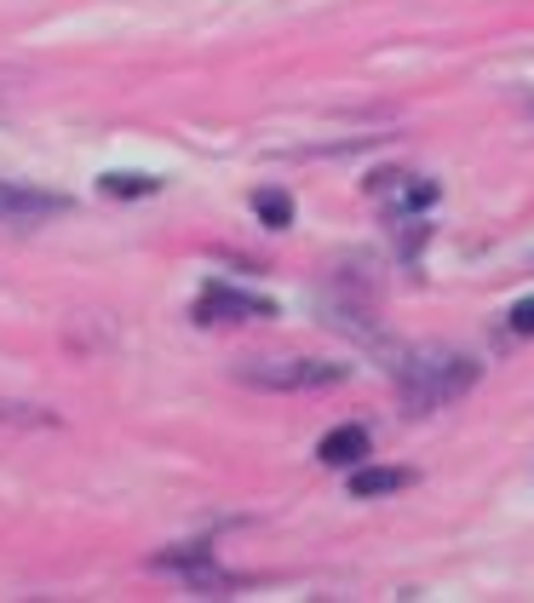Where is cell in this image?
<instances>
[{
  "label": "cell",
  "instance_id": "cell-1",
  "mask_svg": "<svg viewBox=\"0 0 534 603\" xmlns=\"http://www.w3.org/2000/svg\"><path fill=\"white\" fill-rule=\"evenodd\" d=\"M397 391L408 397V409H443V402H455L471 391V379H477V362L460 356V351H437V346H420L397 362Z\"/></svg>",
  "mask_w": 534,
  "mask_h": 603
},
{
  "label": "cell",
  "instance_id": "cell-2",
  "mask_svg": "<svg viewBox=\"0 0 534 603\" xmlns=\"http://www.w3.org/2000/svg\"><path fill=\"white\" fill-rule=\"evenodd\" d=\"M241 379H248V386H264V391H311V386H334V379H345V368L339 362L271 356V362H248Z\"/></svg>",
  "mask_w": 534,
  "mask_h": 603
},
{
  "label": "cell",
  "instance_id": "cell-3",
  "mask_svg": "<svg viewBox=\"0 0 534 603\" xmlns=\"http://www.w3.org/2000/svg\"><path fill=\"white\" fill-rule=\"evenodd\" d=\"M271 311H276L271 299L236 293V288H224V281H213V288L196 299V322H253V316H271Z\"/></svg>",
  "mask_w": 534,
  "mask_h": 603
},
{
  "label": "cell",
  "instance_id": "cell-4",
  "mask_svg": "<svg viewBox=\"0 0 534 603\" xmlns=\"http://www.w3.org/2000/svg\"><path fill=\"white\" fill-rule=\"evenodd\" d=\"M70 201L52 196V190H24V185H0V213L7 218H47V213H64Z\"/></svg>",
  "mask_w": 534,
  "mask_h": 603
},
{
  "label": "cell",
  "instance_id": "cell-5",
  "mask_svg": "<svg viewBox=\"0 0 534 603\" xmlns=\"http://www.w3.org/2000/svg\"><path fill=\"white\" fill-rule=\"evenodd\" d=\"M362 454H368V431L362 426H334L316 442V460H327V466H362Z\"/></svg>",
  "mask_w": 534,
  "mask_h": 603
},
{
  "label": "cell",
  "instance_id": "cell-6",
  "mask_svg": "<svg viewBox=\"0 0 534 603\" xmlns=\"http://www.w3.org/2000/svg\"><path fill=\"white\" fill-rule=\"evenodd\" d=\"M402 482H408V472H397V466H368V472H351V494L374 500V494H397Z\"/></svg>",
  "mask_w": 534,
  "mask_h": 603
},
{
  "label": "cell",
  "instance_id": "cell-7",
  "mask_svg": "<svg viewBox=\"0 0 534 603\" xmlns=\"http://www.w3.org/2000/svg\"><path fill=\"white\" fill-rule=\"evenodd\" d=\"M253 213H259V218H264V225H271V230L294 225V201H287L282 190H259V196H253Z\"/></svg>",
  "mask_w": 534,
  "mask_h": 603
},
{
  "label": "cell",
  "instance_id": "cell-8",
  "mask_svg": "<svg viewBox=\"0 0 534 603\" xmlns=\"http://www.w3.org/2000/svg\"><path fill=\"white\" fill-rule=\"evenodd\" d=\"M156 190V178H144V173H110L104 178V196H150Z\"/></svg>",
  "mask_w": 534,
  "mask_h": 603
},
{
  "label": "cell",
  "instance_id": "cell-9",
  "mask_svg": "<svg viewBox=\"0 0 534 603\" xmlns=\"http://www.w3.org/2000/svg\"><path fill=\"white\" fill-rule=\"evenodd\" d=\"M0 419H12V426H52V414H24V409H17V402H0Z\"/></svg>",
  "mask_w": 534,
  "mask_h": 603
},
{
  "label": "cell",
  "instance_id": "cell-10",
  "mask_svg": "<svg viewBox=\"0 0 534 603\" xmlns=\"http://www.w3.org/2000/svg\"><path fill=\"white\" fill-rule=\"evenodd\" d=\"M511 328L534 334V299H518V305H511Z\"/></svg>",
  "mask_w": 534,
  "mask_h": 603
}]
</instances>
